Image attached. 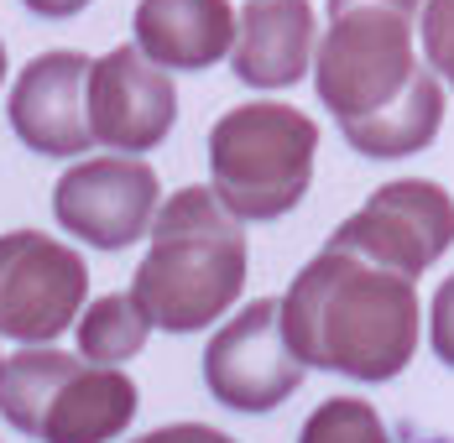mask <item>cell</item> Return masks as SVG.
Returning a JSON list of instances; mask_svg holds the SVG:
<instances>
[{
    "label": "cell",
    "instance_id": "cell-1",
    "mask_svg": "<svg viewBox=\"0 0 454 443\" xmlns=\"http://www.w3.org/2000/svg\"><path fill=\"white\" fill-rule=\"evenodd\" d=\"M277 318L303 370H334L376 386L412 365L423 303L408 276L324 245L277 298Z\"/></svg>",
    "mask_w": 454,
    "mask_h": 443
},
{
    "label": "cell",
    "instance_id": "cell-2",
    "mask_svg": "<svg viewBox=\"0 0 454 443\" xmlns=\"http://www.w3.org/2000/svg\"><path fill=\"white\" fill-rule=\"evenodd\" d=\"M131 303L162 334H199L235 313L246 287V224L209 188H178L152 214Z\"/></svg>",
    "mask_w": 454,
    "mask_h": 443
},
{
    "label": "cell",
    "instance_id": "cell-3",
    "mask_svg": "<svg viewBox=\"0 0 454 443\" xmlns=\"http://www.w3.org/2000/svg\"><path fill=\"white\" fill-rule=\"evenodd\" d=\"M318 162V126L309 110L251 99L209 131V193L240 224L282 220L303 204Z\"/></svg>",
    "mask_w": 454,
    "mask_h": 443
},
{
    "label": "cell",
    "instance_id": "cell-4",
    "mask_svg": "<svg viewBox=\"0 0 454 443\" xmlns=\"http://www.w3.org/2000/svg\"><path fill=\"white\" fill-rule=\"evenodd\" d=\"M412 52V16L392 5H345L329 16L314 47V89L318 105L350 126L387 110L418 74Z\"/></svg>",
    "mask_w": 454,
    "mask_h": 443
},
{
    "label": "cell",
    "instance_id": "cell-5",
    "mask_svg": "<svg viewBox=\"0 0 454 443\" xmlns=\"http://www.w3.org/2000/svg\"><path fill=\"white\" fill-rule=\"evenodd\" d=\"M90 303V266L43 229L0 235V339L52 345Z\"/></svg>",
    "mask_w": 454,
    "mask_h": 443
},
{
    "label": "cell",
    "instance_id": "cell-6",
    "mask_svg": "<svg viewBox=\"0 0 454 443\" xmlns=\"http://www.w3.org/2000/svg\"><path fill=\"white\" fill-rule=\"evenodd\" d=\"M450 245H454V198L428 177L381 183L361 209L329 235V251L361 256V261L397 271L408 282H418Z\"/></svg>",
    "mask_w": 454,
    "mask_h": 443
},
{
    "label": "cell",
    "instance_id": "cell-7",
    "mask_svg": "<svg viewBox=\"0 0 454 443\" xmlns=\"http://www.w3.org/2000/svg\"><path fill=\"white\" fill-rule=\"evenodd\" d=\"M162 183L146 157H79L52 183V214L68 235L99 251H126L152 229Z\"/></svg>",
    "mask_w": 454,
    "mask_h": 443
},
{
    "label": "cell",
    "instance_id": "cell-8",
    "mask_svg": "<svg viewBox=\"0 0 454 443\" xmlns=\"http://www.w3.org/2000/svg\"><path fill=\"white\" fill-rule=\"evenodd\" d=\"M204 386L230 412H272L303 386V365L282 339L277 298L225 313V323L204 345Z\"/></svg>",
    "mask_w": 454,
    "mask_h": 443
},
{
    "label": "cell",
    "instance_id": "cell-9",
    "mask_svg": "<svg viewBox=\"0 0 454 443\" xmlns=\"http://www.w3.org/2000/svg\"><path fill=\"white\" fill-rule=\"evenodd\" d=\"M84 110H90L94 146L115 157H141L168 141L178 120V89H173V74H162L137 52V43H126L90 63Z\"/></svg>",
    "mask_w": 454,
    "mask_h": 443
},
{
    "label": "cell",
    "instance_id": "cell-10",
    "mask_svg": "<svg viewBox=\"0 0 454 443\" xmlns=\"http://www.w3.org/2000/svg\"><path fill=\"white\" fill-rule=\"evenodd\" d=\"M90 63L84 52L74 47H52L37 52L5 99V115H11V131L21 136L27 152L37 157H79L90 152V110H84V89H90Z\"/></svg>",
    "mask_w": 454,
    "mask_h": 443
},
{
    "label": "cell",
    "instance_id": "cell-11",
    "mask_svg": "<svg viewBox=\"0 0 454 443\" xmlns=\"http://www.w3.org/2000/svg\"><path fill=\"white\" fill-rule=\"evenodd\" d=\"M141 407V392L126 370L84 365L79 354L63 365L52 392L37 407L32 439L37 443H110L131 428Z\"/></svg>",
    "mask_w": 454,
    "mask_h": 443
},
{
    "label": "cell",
    "instance_id": "cell-12",
    "mask_svg": "<svg viewBox=\"0 0 454 443\" xmlns=\"http://www.w3.org/2000/svg\"><path fill=\"white\" fill-rule=\"evenodd\" d=\"M314 0H246L235 16L230 74L251 89H293L314 68Z\"/></svg>",
    "mask_w": 454,
    "mask_h": 443
},
{
    "label": "cell",
    "instance_id": "cell-13",
    "mask_svg": "<svg viewBox=\"0 0 454 443\" xmlns=\"http://www.w3.org/2000/svg\"><path fill=\"white\" fill-rule=\"evenodd\" d=\"M137 52L162 74H199L225 63L235 47V5L230 0H137L131 16Z\"/></svg>",
    "mask_w": 454,
    "mask_h": 443
},
{
    "label": "cell",
    "instance_id": "cell-14",
    "mask_svg": "<svg viewBox=\"0 0 454 443\" xmlns=\"http://www.w3.org/2000/svg\"><path fill=\"white\" fill-rule=\"evenodd\" d=\"M444 126V84L434 79V68L423 63L418 74H412V84L387 105V110H376V115H365V120H350V126H340L345 141L361 152V157H376V162H392V157H412V152H423L434 136Z\"/></svg>",
    "mask_w": 454,
    "mask_h": 443
},
{
    "label": "cell",
    "instance_id": "cell-15",
    "mask_svg": "<svg viewBox=\"0 0 454 443\" xmlns=\"http://www.w3.org/2000/svg\"><path fill=\"white\" fill-rule=\"evenodd\" d=\"M152 339V323L146 313L131 303V292H105L84 303V313L74 318V345L84 365H105V370H121L126 360H137Z\"/></svg>",
    "mask_w": 454,
    "mask_h": 443
},
{
    "label": "cell",
    "instance_id": "cell-16",
    "mask_svg": "<svg viewBox=\"0 0 454 443\" xmlns=\"http://www.w3.org/2000/svg\"><path fill=\"white\" fill-rule=\"evenodd\" d=\"M298 443H392L381 412L361 397H329L318 401L303 423Z\"/></svg>",
    "mask_w": 454,
    "mask_h": 443
},
{
    "label": "cell",
    "instance_id": "cell-17",
    "mask_svg": "<svg viewBox=\"0 0 454 443\" xmlns=\"http://www.w3.org/2000/svg\"><path fill=\"white\" fill-rule=\"evenodd\" d=\"M418 43L439 84L454 89V0H423L418 11Z\"/></svg>",
    "mask_w": 454,
    "mask_h": 443
},
{
    "label": "cell",
    "instance_id": "cell-18",
    "mask_svg": "<svg viewBox=\"0 0 454 443\" xmlns=\"http://www.w3.org/2000/svg\"><path fill=\"white\" fill-rule=\"evenodd\" d=\"M428 345H434V354L454 370V276L439 282V292H434V303H428Z\"/></svg>",
    "mask_w": 454,
    "mask_h": 443
},
{
    "label": "cell",
    "instance_id": "cell-19",
    "mask_svg": "<svg viewBox=\"0 0 454 443\" xmlns=\"http://www.w3.org/2000/svg\"><path fill=\"white\" fill-rule=\"evenodd\" d=\"M131 443H235V439L209 428V423H168V428H152L146 439H131Z\"/></svg>",
    "mask_w": 454,
    "mask_h": 443
},
{
    "label": "cell",
    "instance_id": "cell-20",
    "mask_svg": "<svg viewBox=\"0 0 454 443\" xmlns=\"http://www.w3.org/2000/svg\"><path fill=\"white\" fill-rule=\"evenodd\" d=\"M32 16H43V21H63V16H79L90 0H21Z\"/></svg>",
    "mask_w": 454,
    "mask_h": 443
},
{
    "label": "cell",
    "instance_id": "cell-21",
    "mask_svg": "<svg viewBox=\"0 0 454 443\" xmlns=\"http://www.w3.org/2000/svg\"><path fill=\"white\" fill-rule=\"evenodd\" d=\"M345 5H392V11H403V16H418V11H423V0H329V16L345 11Z\"/></svg>",
    "mask_w": 454,
    "mask_h": 443
},
{
    "label": "cell",
    "instance_id": "cell-22",
    "mask_svg": "<svg viewBox=\"0 0 454 443\" xmlns=\"http://www.w3.org/2000/svg\"><path fill=\"white\" fill-rule=\"evenodd\" d=\"M0 84H5V43H0Z\"/></svg>",
    "mask_w": 454,
    "mask_h": 443
}]
</instances>
